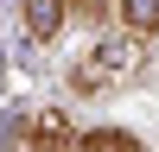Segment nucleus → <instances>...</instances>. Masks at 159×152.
<instances>
[{"instance_id":"obj_5","label":"nucleus","mask_w":159,"mask_h":152,"mask_svg":"<svg viewBox=\"0 0 159 152\" xmlns=\"http://www.w3.org/2000/svg\"><path fill=\"white\" fill-rule=\"evenodd\" d=\"M76 146L83 152H140V139L121 127H89V133H76Z\"/></svg>"},{"instance_id":"obj_3","label":"nucleus","mask_w":159,"mask_h":152,"mask_svg":"<svg viewBox=\"0 0 159 152\" xmlns=\"http://www.w3.org/2000/svg\"><path fill=\"white\" fill-rule=\"evenodd\" d=\"M19 139H32V146H76V127L64 120L57 108H45V114H38V120L19 133Z\"/></svg>"},{"instance_id":"obj_1","label":"nucleus","mask_w":159,"mask_h":152,"mask_svg":"<svg viewBox=\"0 0 159 152\" xmlns=\"http://www.w3.org/2000/svg\"><path fill=\"white\" fill-rule=\"evenodd\" d=\"M140 70H147V38H134V32L96 38V44L70 63V89L76 95H108V89H127Z\"/></svg>"},{"instance_id":"obj_2","label":"nucleus","mask_w":159,"mask_h":152,"mask_svg":"<svg viewBox=\"0 0 159 152\" xmlns=\"http://www.w3.org/2000/svg\"><path fill=\"white\" fill-rule=\"evenodd\" d=\"M64 19H70V0H25V32L38 44H51L64 32Z\"/></svg>"},{"instance_id":"obj_4","label":"nucleus","mask_w":159,"mask_h":152,"mask_svg":"<svg viewBox=\"0 0 159 152\" xmlns=\"http://www.w3.org/2000/svg\"><path fill=\"white\" fill-rule=\"evenodd\" d=\"M115 13L134 38H159V0H115Z\"/></svg>"},{"instance_id":"obj_6","label":"nucleus","mask_w":159,"mask_h":152,"mask_svg":"<svg viewBox=\"0 0 159 152\" xmlns=\"http://www.w3.org/2000/svg\"><path fill=\"white\" fill-rule=\"evenodd\" d=\"M70 13L89 19V25H102V19H108V0H70Z\"/></svg>"}]
</instances>
